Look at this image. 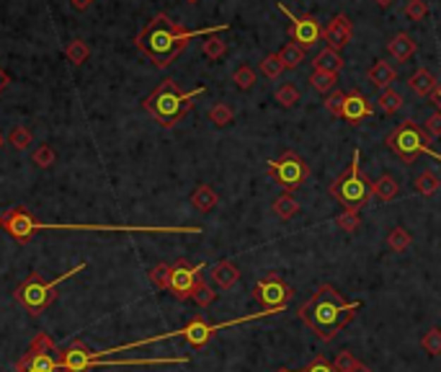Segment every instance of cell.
Masks as SVG:
<instances>
[{
  "label": "cell",
  "mask_w": 441,
  "mask_h": 372,
  "mask_svg": "<svg viewBox=\"0 0 441 372\" xmlns=\"http://www.w3.org/2000/svg\"><path fill=\"white\" fill-rule=\"evenodd\" d=\"M333 367H336V372H356L361 367V362L351 352H341L336 357V362H333Z\"/></svg>",
  "instance_id": "cell-41"
},
{
  "label": "cell",
  "mask_w": 441,
  "mask_h": 372,
  "mask_svg": "<svg viewBox=\"0 0 441 372\" xmlns=\"http://www.w3.org/2000/svg\"><path fill=\"white\" fill-rule=\"evenodd\" d=\"M387 52H389V57H395L397 62H405V60H411L413 54H416V42H413L411 34L397 31L395 37L387 42Z\"/></svg>",
  "instance_id": "cell-18"
},
{
  "label": "cell",
  "mask_w": 441,
  "mask_h": 372,
  "mask_svg": "<svg viewBox=\"0 0 441 372\" xmlns=\"http://www.w3.org/2000/svg\"><path fill=\"white\" fill-rule=\"evenodd\" d=\"M359 308H361L359 300L351 303V300H346L341 295V289H336L328 282H322V284L315 287L313 295L299 305L297 316L320 342H333L356 318Z\"/></svg>",
  "instance_id": "cell-2"
},
{
  "label": "cell",
  "mask_w": 441,
  "mask_h": 372,
  "mask_svg": "<svg viewBox=\"0 0 441 372\" xmlns=\"http://www.w3.org/2000/svg\"><path fill=\"white\" fill-rule=\"evenodd\" d=\"M297 372H336V367L330 365V362L322 357V354H318V357H315L313 362L305 367V370H297Z\"/></svg>",
  "instance_id": "cell-44"
},
{
  "label": "cell",
  "mask_w": 441,
  "mask_h": 372,
  "mask_svg": "<svg viewBox=\"0 0 441 372\" xmlns=\"http://www.w3.org/2000/svg\"><path fill=\"white\" fill-rule=\"evenodd\" d=\"M230 29L227 23H219V26H212V29H199V31H188L183 29L179 21H173L171 16L157 13L152 16L145 29L137 34V49L147 57L155 68L165 70L171 68L176 57H179L186 44L194 37H212V34H219V31Z\"/></svg>",
  "instance_id": "cell-1"
},
{
  "label": "cell",
  "mask_w": 441,
  "mask_h": 372,
  "mask_svg": "<svg viewBox=\"0 0 441 372\" xmlns=\"http://www.w3.org/2000/svg\"><path fill=\"white\" fill-rule=\"evenodd\" d=\"M0 148H3V135H0Z\"/></svg>",
  "instance_id": "cell-53"
},
{
  "label": "cell",
  "mask_w": 441,
  "mask_h": 372,
  "mask_svg": "<svg viewBox=\"0 0 441 372\" xmlns=\"http://www.w3.org/2000/svg\"><path fill=\"white\" fill-rule=\"evenodd\" d=\"M13 372H65L60 365V354L54 347L49 334H37L34 342L29 344V349L18 359V365Z\"/></svg>",
  "instance_id": "cell-8"
},
{
  "label": "cell",
  "mask_w": 441,
  "mask_h": 372,
  "mask_svg": "<svg viewBox=\"0 0 441 372\" xmlns=\"http://www.w3.org/2000/svg\"><path fill=\"white\" fill-rule=\"evenodd\" d=\"M344 101H346V93L333 91L325 96V109H328L333 116H344Z\"/></svg>",
  "instance_id": "cell-43"
},
{
  "label": "cell",
  "mask_w": 441,
  "mask_h": 372,
  "mask_svg": "<svg viewBox=\"0 0 441 372\" xmlns=\"http://www.w3.org/2000/svg\"><path fill=\"white\" fill-rule=\"evenodd\" d=\"M405 16H408L411 21H426V16H428L426 0H408V3H405Z\"/></svg>",
  "instance_id": "cell-42"
},
{
  "label": "cell",
  "mask_w": 441,
  "mask_h": 372,
  "mask_svg": "<svg viewBox=\"0 0 441 372\" xmlns=\"http://www.w3.org/2000/svg\"><path fill=\"white\" fill-rule=\"evenodd\" d=\"M421 347L431 354V357H439L441 354V328H428L423 339H421Z\"/></svg>",
  "instance_id": "cell-37"
},
{
  "label": "cell",
  "mask_w": 441,
  "mask_h": 372,
  "mask_svg": "<svg viewBox=\"0 0 441 372\" xmlns=\"http://www.w3.org/2000/svg\"><path fill=\"white\" fill-rule=\"evenodd\" d=\"M279 11L292 21V26H289V39H292L294 44H299L302 49H307V47H315V42L322 37V29L320 23H318V18H315L313 13H305V16H294L289 8L284 6V3H279Z\"/></svg>",
  "instance_id": "cell-13"
},
{
  "label": "cell",
  "mask_w": 441,
  "mask_h": 372,
  "mask_svg": "<svg viewBox=\"0 0 441 372\" xmlns=\"http://www.w3.org/2000/svg\"><path fill=\"white\" fill-rule=\"evenodd\" d=\"M188 357L171 359H98L96 352L88 349L83 342H73L68 349L60 352V365L65 372H88L90 367H147V365H181Z\"/></svg>",
  "instance_id": "cell-5"
},
{
  "label": "cell",
  "mask_w": 441,
  "mask_h": 372,
  "mask_svg": "<svg viewBox=\"0 0 441 372\" xmlns=\"http://www.w3.org/2000/svg\"><path fill=\"white\" fill-rule=\"evenodd\" d=\"M408 88H411L413 93H418V96H428V99H431L434 91L439 88V80H436L434 73L428 68H418L408 78Z\"/></svg>",
  "instance_id": "cell-17"
},
{
  "label": "cell",
  "mask_w": 441,
  "mask_h": 372,
  "mask_svg": "<svg viewBox=\"0 0 441 372\" xmlns=\"http://www.w3.org/2000/svg\"><path fill=\"white\" fill-rule=\"evenodd\" d=\"M336 225L341 230H346V233H356V230L361 228V217L356 210H344V212L336 217Z\"/></svg>",
  "instance_id": "cell-36"
},
{
  "label": "cell",
  "mask_w": 441,
  "mask_h": 372,
  "mask_svg": "<svg viewBox=\"0 0 441 372\" xmlns=\"http://www.w3.org/2000/svg\"><path fill=\"white\" fill-rule=\"evenodd\" d=\"M186 3H191V6H194V3H199V0H186Z\"/></svg>",
  "instance_id": "cell-51"
},
{
  "label": "cell",
  "mask_w": 441,
  "mask_h": 372,
  "mask_svg": "<svg viewBox=\"0 0 441 372\" xmlns=\"http://www.w3.org/2000/svg\"><path fill=\"white\" fill-rule=\"evenodd\" d=\"M392 3H395V0H377V6L380 8H389Z\"/></svg>",
  "instance_id": "cell-49"
},
{
  "label": "cell",
  "mask_w": 441,
  "mask_h": 372,
  "mask_svg": "<svg viewBox=\"0 0 441 372\" xmlns=\"http://www.w3.org/2000/svg\"><path fill=\"white\" fill-rule=\"evenodd\" d=\"M431 101H434L436 107H439V112H441V83H439V88L434 91V96H431Z\"/></svg>",
  "instance_id": "cell-48"
},
{
  "label": "cell",
  "mask_w": 441,
  "mask_h": 372,
  "mask_svg": "<svg viewBox=\"0 0 441 372\" xmlns=\"http://www.w3.org/2000/svg\"><path fill=\"white\" fill-rule=\"evenodd\" d=\"M356 372H372V370H369V367H364V365H361V367H359V370H356Z\"/></svg>",
  "instance_id": "cell-50"
},
{
  "label": "cell",
  "mask_w": 441,
  "mask_h": 372,
  "mask_svg": "<svg viewBox=\"0 0 441 372\" xmlns=\"http://www.w3.org/2000/svg\"><path fill=\"white\" fill-rule=\"evenodd\" d=\"M431 140H434V137L428 135L426 129L418 127L413 119H405V122H400L387 137H385V145H387L389 150L395 152L403 163H413V160H418L421 155H431V158L441 160V152H436L434 148H431Z\"/></svg>",
  "instance_id": "cell-7"
},
{
  "label": "cell",
  "mask_w": 441,
  "mask_h": 372,
  "mask_svg": "<svg viewBox=\"0 0 441 372\" xmlns=\"http://www.w3.org/2000/svg\"><path fill=\"white\" fill-rule=\"evenodd\" d=\"M240 277H243V272H240V266L232 258H222V261H217V264L212 266V280L222 289H230L232 284H238Z\"/></svg>",
  "instance_id": "cell-16"
},
{
  "label": "cell",
  "mask_w": 441,
  "mask_h": 372,
  "mask_svg": "<svg viewBox=\"0 0 441 372\" xmlns=\"http://www.w3.org/2000/svg\"><path fill=\"white\" fill-rule=\"evenodd\" d=\"M351 34H354V26H351V21H349V16L346 13L333 16V18L328 21V26L322 29V39H325L330 49H336V52H341V49L349 47Z\"/></svg>",
  "instance_id": "cell-14"
},
{
  "label": "cell",
  "mask_w": 441,
  "mask_h": 372,
  "mask_svg": "<svg viewBox=\"0 0 441 372\" xmlns=\"http://www.w3.org/2000/svg\"><path fill=\"white\" fill-rule=\"evenodd\" d=\"M277 372H292V370H284V367H282V370H277Z\"/></svg>",
  "instance_id": "cell-52"
},
{
  "label": "cell",
  "mask_w": 441,
  "mask_h": 372,
  "mask_svg": "<svg viewBox=\"0 0 441 372\" xmlns=\"http://www.w3.org/2000/svg\"><path fill=\"white\" fill-rule=\"evenodd\" d=\"M232 83L238 85L240 91H248V88H253L255 85V70L250 68V65H238V70L232 73Z\"/></svg>",
  "instance_id": "cell-33"
},
{
  "label": "cell",
  "mask_w": 441,
  "mask_h": 372,
  "mask_svg": "<svg viewBox=\"0 0 441 372\" xmlns=\"http://www.w3.org/2000/svg\"><path fill=\"white\" fill-rule=\"evenodd\" d=\"M204 93V88H194V91H183L176 80L165 78L163 83L157 85L155 91L150 93L143 101V109L155 119L160 127H176L183 116L194 109V101Z\"/></svg>",
  "instance_id": "cell-3"
},
{
  "label": "cell",
  "mask_w": 441,
  "mask_h": 372,
  "mask_svg": "<svg viewBox=\"0 0 441 372\" xmlns=\"http://www.w3.org/2000/svg\"><path fill=\"white\" fill-rule=\"evenodd\" d=\"M423 129H426L431 137H441V112H434V114L428 116Z\"/></svg>",
  "instance_id": "cell-45"
},
{
  "label": "cell",
  "mask_w": 441,
  "mask_h": 372,
  "mask_svg": "<svg viewBox=\"0 0 441 372\" xmlns=\"http://www.w3.org/2000/svg\"><path fill=\"white\" fill-rule=\"evenodd\" d=\"M207 264H191L186 258H179L176 264H171V280H168V292L176 300H191L196 289V282L202 280V272Z\"/></svg>",
  "instance_id": "cell-11"
},
{
  "label": "cell",
  "mask_w": 441,
  "mask_h": 372,
  "mask_svg": "<svg viewBox=\"0 0 441 372\" xmlns=\"http://www.w3.org/2000/svg\"><path fill=\"white\" fill-rule=\"evenodd\" d=\"M299 99H302V93H299V88L294 83H284L277 91V104H279V107H284V109L297 107Z\"/></svg>",
  "instance_id": "cell-32"
},
{
  "label": "cell",
  "mask_w": 441,
  "mask_h": 372,
  "mask_svg": "<svg viewBox=\"0 0 441 372\" xmlns=\"http://www.w3.org/2000/svg\"><path fill=\"white\" fill-rule=\"evenodd\" d=\"M367 78H369V83H372L374 88H382V91H387L389 85L395 83L397 73H395V68H392L389 62L377 60V62H372V68H369Z\"/></svg>",
  "instance_id": "cell-19"
},
{
  "label": "cell",
  "mask_w": 441,
  "mask_h": 372,
  "mask_svg": "<svg viewBox=\"0 0 441 372\" xmlns=\"http://www.w3.org/2000/svg\"><path fill=\"white\" fill-rule=\"evenodd\" d=\"M307 83L313 85V91L318 93H333V88L338 83V76L336 73H325V70H313Z\"/></svg>",
  "instance_id": "cell-24"
},
{
  "label": "cell",
  "mask_w": 441,
  "mask_h": 372,
  "mask_svg": "<svg viewBox=\"0 0 441 372\" xmlns=\"http://www.w3.org/2000/svg\"><path fill=\"white\" fill-rule=\"evenodd\" d=\"M8 83H11V78H8V73H6V70L0 68V93L6 91V88H8Z\"/></svg>",
  "instance_id": "cell-47"
},
{
  "label": "cell",
  "mask_w": 441,
  "mask_h": 372,
  "mask_svg": "<svg viewBox=\"0 0 441 372\" xmlns=\"http://www.w3.org/2000/svg\"><path fill=\"white\" fill-rule=\"evenodd\" d=\"M224 52H227V42H224L222 37H217V34H212V37H204L202 42V54L207 57V60H222Z\"/></svg>",
  "instance_id": "cell-27"
},
{
  "label": "cell",
  "mask_w": 441,
  "mask_h": 372,
  "mask_svg": "<svg viewBox=\"0 0 441 372\" xmlns=\"http://www.w3.org/2000/svg\"><path fill=\"white\" fill-rule=\"evenodd\" d=\"M70 6H73L75 11H88V8L93 6V0H70Z\"/></svg>",
  "instance_id": "cell-46"
},
{
  "label": "cell",
  "mask_w": 441,
  "mask_h": 372,
  "mask_svg": "<svg viewBox=\"0 0 441 372\" xmlns=\"http://www.w3.org/2000/svg\"><path fill=\"white\" fill-rule=\"evenodd\" d=\"M271 210H274V215H277L279 220H292L294 215L299 212V205H297V199H294L292 194H289V191H284L282 197L274 199Z\"/></svg>",
  "instance_id": "cell-23"
},
{
  "label": "cell",
  "mask_w": 441,
  "mask_h": 372,
  "mask_svg": "<svg viewBox=\"0 0 441 372\" xmlns=\"http://www.w3.org/2000/svg\"><path fill=\"white\" fill-rule=\"evenodd\" d=\"M279 60H282L284 70H294V68H299V65L305 62V49H302L299 44H294V42H289V44L282 47V52H279Z\"/></svg>",
  "instance_id": "cell-26"
},
{
  "label": "cell",
  "mask_w": 441,
  "mask_h": 372,
  "mask_svg": "<svg viewBox=\"0 0 441 372\" xmlns=\"http://www.w3.org/2000/svg\"><path fill=\"white\" fill-rule=\"evenodd\" d=\"M413 186H416V194H421V197H431V194H436V191H439L441 179L434 174V171H423V174L416 176Z\"/></svg>",
  "instance_id": "cell-25"
},
{
  "label": "cell",
  "mask_w": 441,
  "mask_h": 372,
  "mask_svg": "<svg viewBox=\"0 0 441 372\" xmlns=\"http://www.w3.org/2000/svg\"><path fill=\"white\" fill-rule=\"evenodd\" d=\"M210 122L215 124V127H227V124H232V119H235V112H232L230 104H224V101H217L215 107L210 109Z\"/></svg>",
  "instance_id": "cell-28"
},
{
  "label": "cell",
  "mask_w": 441,
  "mask_h": 372,
  "mask_svg": "<svg viewBox=\"0 0 441 372\" xmlns=\"http://www.w3.org/2000/svg\"><path fill=\"white\" fill-rule=\"evenodd\" d=\"M85 261L83 264H78V266H73V269H68L65 274H60L57 280H52V282H44L42 277H39L37 272H31L26 280L16 287V292H13V297H16V303H21L26 311L31 313V316H42V313L49 308V305L54 303V297H57V289H60V284L65 280H70V277H75L78 272H83L85 269Z\"/></svg>",
  "instance_id": "cell-6"
},
{
  "label": "cell",
  "mask_w": 441,
  "mask_h": 372,
  "mask_svg": "<svg viewBox=\"0 0 441 372\" xmlns=\"http://www.w3.org/2000/svg\"><path fill=\"white\" fill-rule=\"evenodd\" d=\"M403 96L397 91H392V88H387V91L380 93V99H377V107L385 112V114H395V112H400L403 109Z\"/></svg>",
  "instance_id": "cell-29"
},
{
  "label": "cell",
  "mask_w": 441,
  "mask_h": 372,
  "mask_svg": "<svg viewBox=\"0 0 441 372\" xmlns=\"http://www.w3.org/2000/svg\"><path fill=\"white\" fill-rule=\"evenodd\" d=\"M261 73L269 80H274V78H279L282 73H284V65H282V60H279V52L277 54H266L261 60Z\"/></svg>",
  "instance_id": "cell-38"
},
{
  "label": "cell",
  "mask_w": 441,
  "mask_h": 372,
  "mask_svg": "<svg viewBox=\"0 0 441 372\" xmlns=\"http://www.w3.org/2000/svg\"><path fill=\"white\" fill-rule=\"evenodd\" d=\"M65 54H68V60L73 62V65H83V62L90 57V49L83 39H73L68 44V49H65Z\"/></svg>",
  "instance_id": "cell-34"
},
{
  "label": "cell",
  "mask_w": 441,
  "mask_h": 372,
  "mask_svg": "<svg viewBox=\"0 0 441 372\" xmlns=\"http://www.w3.org/2000/svg\"><path fill=\"white\" fill-rule=\"evenodd\" d=\"M269 176L282 189L292 194L310 179V166H307V160L302 155H297L294 150H286L277 160H269Z\"/></svg>",
  "instance_id": "cell-9"
},
{
  "label": "cell",
  "mask_w": 441,
  "mask_h": 372,
  "mask_svg": "<svg viewBox=\"0 0 441 372\" xmlns=\"http://www.w3.org/2000/svg\"><path fill=\"white\" fill-rule=\"evenodd\" d=\"M191 300H194L199 308H207V305H212L215 300H217V292H215L210 282L202 277V280L196 282V289H194V295H191Z\"/></svg>",
  "instance_id": "cell-31"
},
{
  "label": "cell",
  "mask_w": 441,
  "mask_h": 372,
  "mask_svg": "<svg viewBox=\"0 0 441 372\" xmlns=\"http://www.w3.org/2000/svg\"><path fill=\"white\" fill-rule=\"evenodd\" d=\"M191 205L196 207V212H202V215L212 212V210L219 205L217 191L212 189L210 184H199L194 189V194H191Z\"/></svg>",
  "instance_id": "cell-20"
},
{
  "label": "cell",
  "mask_w": 441,
  "mask_h": 372,
  "mask_svg": "<svg viewBox=\"0 0 441 372\" xmlns=\"http://www.w3.org/2000/svg\"><path fill=\"white\" fill-rule=\"evenodd\" d=\"M31 160H34V166H39V168H52L57 155H54V150L49 148V145H39L37 152L31 155Z\"/></svg>",
  "instance_id": "cell-40"
},
{
  "label": "cell",
  "mask_w": 441,
  "mask_h": 372,
  "mask_svg": "<svg viewBox=\"0 0 441 372\" xmlns=\"http://www.w3.org/2000/svg\"><path fill=\"white\" fill-rule=\"evenodd\" d=\"M413 244V238L411 233L405 228H392L389 230V236H387V248L389 251H395V253H403V251H408Z\"/></svg>",
  "instance_id": "cell-30"
},
{
  "label": "cell",
  "mask_w": 441,
  "mask_h": 372,
  "mask_svg": "<svg viewBox=\"0 0 441 372\" xmlns=\"http://www.w3.org/2000/svg\"><path fill=\"white\" fill-rule=\"evenodd\" d=\"M330 197L336 199L344 210H356L367 207L369 199H374V181L361 171V152L359 148L351 155V166L330 184Z\"/></svg>",
  "instance_id": "cell-4"
},
{
  "label": "cell",
  "mask_w": 441,
  "mask_h": 372,
  "mask_svg": "<svg viewBox=\"0 0 441 372\" xmlns=\"http://www.w3.org/2000/svg\"><path fill=\"white\" fill-rule=\"evenodd\" d=\"M374 114V107L369 104V99L364 96L361 91H349L346 93V101H344V119H349L351 124H359L364 119Z\"/></svg>",
  "instance_id": "cell-15"
},
{
  "label": "cell",
  "mask_w": 441,
  "mask_h": 372,
  "mask_svg": "<svg viewBox=\"0 0 441 372\" xmlns=\"http://www.w3.org/2000/svg\"><path fill=\"white\" fill-rule=\"evenodd\" d=\"M253 297L266 308L269 313H282L289 305V300L294 297V289L286 284L277 272L266 274L263 280L255 282Z\"/></svg>",
  "instance_id": "cell-10"
},
{
  "label": "cell",
  "mask_w": 441,
  "mask_h": 372,
  "mask_svg": "<svg viewBox=\"0 0 441 372\" xmlns=\"http://www.w3.org/2000/svg\"><path fill=\"white\" fill-rule=\"evenodd\" d=\"M397 194H400V184H397V179H392L389 174L380 176V179L374 181V199H380V202H392V199H397Z\"/></svg>",
  "instance_id": "cell-22"
},
{
  "label": "cell",
  "mask_w": 441,
  "mask_h": 372,
  "mask_svg": "<svg viewBox=\"0 0 441 372\" xmlns=\"http://www.w3.org/2000/svg\"><path fill=\"white\" fill-rule=\"evenodd\" d=\"M147 277H150V282H152L157 289H168V280H171V264L160 261V264H155L152 269H150Z\"/></svg>",
  "instance_id": "cell-35"
},
{
  "label": "cell",
  "mask_w": 441,
  "mask_h": 372,
  "mask_svg": "<svg viewBox=\"0 0 441 372\" xmlns=\"http://www.w3.org/2000/svg\"><path fill=\"white\" fill-rule=\"evenodd\" d=\"M8 143L13 145L16 150H26L31 145V132L26 127H13L8 132Z\"/></svg>",
  "instance_id": "cell-39"
},
{
  "label": "cell",
  "mask_w": 441,
  "mask_h": 372,
  "mask_svg": "<svg viewBox=\"0 0 441 372\" xmlns=\"http://www.w3.org/2000/svg\"><path fill=\"white\" fill-rule=\"evenodd\" d=\"M0 228L6 230L16 244H29L37 230H44V225H39L26 207H11L0 215Z\"/></svg>",
  "instance_id": "cell-12"
},
{
  "label": "cell",
  "mask_w": 441,
  "mask_h": 372,
  "mask_svg": "<svg viewBox=\"0 0 441 372\" xmlns=\"http://www.w3.org/2000/svg\"><path fill=\"white\" fill-rule=\"evenodd\" d=\"M315 70H325V73H341L346 65V60L341 57V52H336V49H330V47H325L322 52H318V57H315Z\"/></svg>",
  "instance_id": "cell-21"
}]
</instances>
